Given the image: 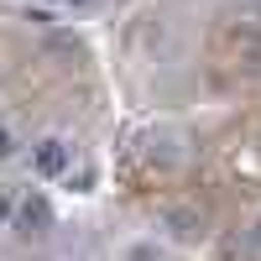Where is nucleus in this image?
Masks as SVG:
<instances>
[{
    "mask_svg": "<svg viewBox=\"0 0 261 261\" xmlns=\"http://www.w3.org/2000/svg\"><path fill=\"white\" fill-rule=\"evenodd\" d=\"M32 172H37V178H63V172H68V141H58V136L37 141V151H32Z\"/></svg>",
    "mask_w": 261,
    "mask_h": 261,
    "instance_id": "f257e3e1",
    "label": "nucleus"
},
{
    "mask_svg": "<svg viewBox=\"0 0 261 261\" xmlns=\"http://www.w3.org/2000/svg\"><path fill=\"white\" fill-rule=\"evenodd\" d=\"M21 230H32V235H47L53 230V209H47L42 193H32V199L21 204Z\"/></svg>",
    "mask_w": 261,
    "mask_h": 261,
    "instance_id": "f03ea898",
    "label": "nucleus"
},
{
    "mask_svg": "<svg viewBox=\"0 0 261 261\" xmlns=\"http://www.w3.org/2000/svg\"><path fill=\"white\" fill-rule=\"evenodd\" d=\"M11 151H16V141H11V130L0 125V157H11Z\"/></svg>",
    "mask_w": 261,
    "mask_h": 261,
    "instance_id": "7ed1b4c3",
    "label": "nucleus"
},
{
    "mask_svg": "<svg viewBox=\"0 0 261 261\" xmlns=\"http://www.w3.org/2000/svg\"><path fill=\"white\" fill-rule=\"evenodd\" d=\"M63 6H73V11H89V6H99V0H63Z\"/></svg>",
    "mask_w": 261,
    "mask_h": 261,
    "instance_id": "20e7f679",
    "label": "nucleus"
},
{
    "mask_svg": "<svg viewBox=\"0 0 261 261\" xmlns=\"http://www.w3.org/2000/svg\"><path fill=\"white\" fill-rule=\"evenodd\" d=\"M11 220V199H6V193H0V225H6Z\"/></svg>",
    "mask_w": 261,
    "mask_h": 261,
    "instance_id": "39448f33",
    "label": "nucleus"
},
{
    "mask_svg": "<svg viewBox=\"0 0 261 261\" xmlns=\"http://www.w3.org/2000/svg\"><path fill=\"white\" fill-rule=\"evenodd\" d=\"M251 246H256V251H261V225H256V235H251Z\"/></svg>",
    "mask_w": 261,
    "mask_h": 261,
    "instance_id": "423d86ee",
    "label": "nucleus"
}]
</instances>
